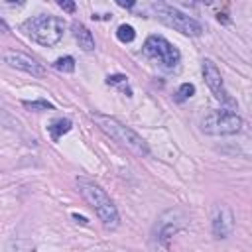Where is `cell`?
Listing matches in <instances>:
<instances>
[{
  "label": "cell",
  "instance_id": "1",
  "mask_svg": "<svg viewBox=\"0 0 252 252\" xmlns=\"http://www.w3.org/2000/svg\"><path fill=\"white\" fill-rule=\"evenodd\" d=\"M77 187L79 193L83 195V199L93 207V211L96 213V217L102 220V224L106 228H116L120 219H118V211L112 203V199L106 195V191L102 187H98L96 183L89 181V179H77Z\"/></svg>",
  "mask_w": 252,
  "mask_h": 252
},
{
  "label": "cell",
  "instance_id": "2",
  "mask_svg": "<svg viewBox=\"0 0 252 252\" xmlns=\"http://www.w3.org/2000/svg\"><path fill=\"white\" fill-rule=\"evenodd\" d=\"M93 120L98 124V128H100L104 134H108V136H110L114 142H118L120 146L128 148L132 154H136V156H148V154H150V148H148L146 140H144L142 136H138L132 128L120 124L116 118L104 116V114H93Z\"/></svg>",
  "mask_w": 252,
  "mask_h": 252
},
{
  "label": "cell",
  "instance_id": "3",
  "mask_svg": "<svg viewBox=\"0 0 252 252\" xmlns=\"http://www.w3.org/2000/svg\"><path fill=\"white\" fill-rule=\"evenodd\" d=\"M63 30H65V22L61 18L45 16V14L33 16L22 24V32L28 37H32L35 43L45 45V47L55 45L63 37Z\"/></svg>",
  "mask_w": 252,
  "mask_h": 252
},
{
  "label": "cell",
  "instance_id": "4",
  "mask_svg": "<svg viewBox=\"0 0 252 252\" xmlns=\"http://www.w3.org/2000/svg\"><path fill=\"white\" fill-rule=\"evenodd\" d=\"M242 128V118L232 110H211L201 120V130L211 136H228L236 134Z\"/></svg>",
  "mask_w": 252,
  "mask_h": 252
},
{
  "label": "cell",
  "instance_id": "5",
  "mask_svg": "<svg viewBox=\"0 0 252 252\" xmlns=\"http://www.w3.org/2000/svg\"><path fill=\"white\" fill-rule=\"evenodd\" d=\"M144 53H146L150 59L158 61L159 67L165 69V71L175 69V67L179 65V59H181L177 47H173V45H171L165 37H161V35H150V37L146 39V43H144Z\"/></svg>",
  "mask_w": 252,
  "mask_h": 252
},
{
  "label": "cell",
  "instance_id": "6",
  "mask_svg": "<svg viewBox=\"0 0 252 252\" xmlns=\"http://www.w3.org/2000/svg\"><path fill=\"white\" fill-rule=\"evenodd\" d=\"M156 14H158V18H159L165 26H169V28L181 32L183 35H191V37H195V35H201V33H203L201 24H199L197 20H193L191 16L183 14V12L177 10V8L158 4V6H156Z\"/></svg>",
  "mask_w": 252,
  "mask_h": 252
},
{
  "label": "cell",
  "instance_id": "7",
  "mask_svg": "<svg viewBox=\"0 0 252 252\" xmlns=\"http://www.w3.org/2000/svg\"><path fill=\"white\" fill-rule=\"evenodd\" d=\"M4 61H6L10 67L20 69V71H24V73H30V75H33V77H41V75L45 73L43 67H41L35 59H32V57L26 55V53H20V51H8V53L4 55Z\"/></svg>",
  "mask_w": 252,
  "mask_h": 252
},
{
  "label": "cell",
  "instance_id": "8",
  "mask_svg": "<svg viewBox=\"0 0 252 252\" xmlns=\"http://www.w3.org/2000/svg\"><path fill=\"white\" fill-rule=\"evenodd\" d=\"M234 228V217L226 205H217L213 211V234L217 238H226Z\"/></svg>",
  "mask_w": 252,
  "mask_h": 252
},
{
  "label": "cell",
  "instance_id": "9",
  "mask_svg": "<svg viewBox=\"0 0 252 252\" xmlns=\"http://www.w3.org/2000/svg\"><path fill=\"white\" fill-rule=\"evenodd\" d=\"M203 77H205V83L209 85V89L215 93V96L226 100V93H224V87H222L220 71L217 69V65L211 59H205L203 61Z\"/></svg>",
  "mask_w": 252,
  "mask_h": 252
},
{
  "label": "cell",
  "instance_id": "10",
  "mask_svg": "<svg viewBox=\"0 0 252 252\" xmlns=\"http://www.w3.org/2000/svg\"><path fill=\"white\" fill-rule=\"evenodd\" d=\"M71 30H73V35H75V39H77V43H79V47L83 51H93L94 49V37H93V33L83 24L73 22Z\"/></svg>",
  "mask_w": 252,
  "mask_h": 252
},
{
  "label": "cell",
  "instance_id": "11",
  "mask_svg": "<svg viewBox=\"0 0 252 252\" xmlns=\"http://www.w3.org/2000/svg\"><path fill=\"white\" fill-rule=\"evenodd\" d=\"M71 120H67V118H57V120H53L49 126H47V132H49V136H51V140L53 142H57L63 134H67L69 130H71Z\"/></svg>",
  "mask_w": 252,
  "mask_h": 252
},
{
  "label": "cell",
  "instance_id": "12",
  "mask_svg": "<svg viewBox=\"0 0 252 252\" xmlns=\"http://www.w3.org/2000/svg\"><path fill=\"white\" fill-rule=\"evenodd\" d=\"M116 37H118L122 43H130V41L136 37V32H134L132 26L122 24V26H118V30H116Z\"/></svg>",
  "mask_w": 252,
  "mask_h": 252
},
{
  "label": "cell",
  "instance_id": "13",
  "mask_svg": "<svg viewBox=\"0 0 252 252\" xmlns=\"http://www.w3.org/2000/svg\"><path fill=\"white\" fill-rule=\"evenodd\" d=\"M53 67H55L57 71H63V73H73V71H75V59H73L71 55L59 57V59L53 63Z\"/></svg>",
  "mask_w": 252,
  "mask_h": 252
},
{
  "label": "cell",
  "instance_id": "14",
  "mask_svg": "<svg viewBox=\"0 0 252 252\" xmlns=\"http://www.w3.org/2000/svg\"><path fill=\"white\" fill-rule=\"evenodd\" d=\"M24 108L33 110V112H43V110H53V104L47 100H24Z\"/></svg>",
  "mask_w": 252,
  "mask_h": 252
},
{
  "label": "cell",
  "instance_id": "15",
  "mask_svg": "<svg viewBox=\"0 0 252 252\" xmlns=\"http://www.w3.org/2000/svg\"><path fill=\"white\" fill-rule=\"evenodd\" d=\"M195 94V87L191 85V83H183L179 89H177V102H183V100H187V98H191Z\"/></svg>",
  "mask_w": 252,
  "mask_h": 252
},
{
  "label": "cell",
  "instance_id": "16",
  "mask_svg": "<svg viewBox=\"0 0 252 252\" xmlns=\"http://www.w3.org/2000/svg\"><path fill=\"white\" fill-rule=\"evenodd\" d=\"M59 8H63V12L67 14H73L75 12V0H57Z\"/></svg>",
  "mask_w": 252,
  "mask_h": 252
},
{
  "label": "cell",
  "instance_id": "17",
  "mask_svg": "<svg viewBox=\"0 0 252 252\" xmlns=\"http://www.w3.org/2000/svg\"><path fill=\"white\" fill-rule=\"evenodd\" d=\"M106 83H108V85H120V83H126V75H108V77H106Z\"/></svg>",
  "mask_w": 252,
  "mask_h": 252
},
{
  "label": "cell",
  "instance_id": "18",
  "mask_svg": "<svg viewBox=\"0 0 252 252\" xmlns=\"http://www.w3.org/2000/svg\"><path fill=\"white\" fill-rule=\"evenodd\" d=\"M134 2H136V0H116V4H118V6H122V8H132V6H134Z\"/></svg>",
  "mask_w": 252,
  "mask_h": 252
},
{
  "label": "cell",
  "instance_id": "19",
  "mask_svg": "<svg viewBox=\"0 0 252 252\" xmlns=\"http://www.w3.org/2000/svg\"><path fill=\"white\" fill-rule=\"evenodd\" d=\"M73 219H75L77 222H81V224H89V220H87L85 217H81V215H77V213H73Z\"/></svg>",
  "mask_w": 252,
  "mask_h": 252
},
{
  "label": "cell",
  "instance_id": "20",
  "mask_svg": "<svg viewBox=\"0 0 252 252\" xmlns=\"http://www.w3.org/2000/svg\"><path fill=\"white\" fill-rule=\"evenodd\" d=\"M8 4H18V6H24L26 4V0H6Z\"/></svg>",
  "mask_w": 252,
  "mask_h": 252
},
{
  "label": "cell",
  "instance_id": "21",
  "mask_svg": "<svg viewBox=\"0 0 252 252\" xmlns=\"http://www.w3.org/2000/svg\"><path fill=\"white\" fill-rule=\"evenodd\" d=\"M197 2H203V4H211L213 0H197Z\"/></svg>",
  "mask_w": 252,
  "mask_h": 252
}]
</instances>
